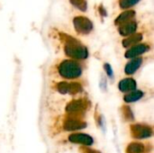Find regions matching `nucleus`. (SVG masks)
I'll use <instances>...</instances> for the list:
<instances>
[{
	"mask_svg": "<svg viewBox=\"0 0 154 153\" xmlns=\"http://www.w3.org/2000/svg\"><path fill=\"white\" fill-rule=\"evenodd\" d=\"M142 0H118V5L123 10L132 9V7L135 6Z\"/></svg>",
	"mask_w": 154,
	"mask_h": 153,
	"instance_id": "9d476101",
	"label": "nucleus"
},
{
	"mask_svg": "<svg viewBox=\"0 0 154 153\" xmlns=\"http://www.w3.org/2000/svg\"><path fill=\"white\" fill-rule=\"evenodd\" d=\"M143 38V35L142 32H135L128 37H126L124 41H123V45L125 47H129V46H134L136 44H138Z\"/></svg>",
	"mask_w": 154,
	"mask_h": 153,
	"instance_id": "0eeeda50",
	"label": "nucleus"
},
{
	"mask_svg": "<svg viewBox=\"0 0 154 153\" xmlns=\"http://www.w3.org/2000/svg\"><path fill=\"white\" fill-rule=\"evenodd\" d=\"M136 17V11L134 9H128L124 10L115 20V24L116 26H119L132 19H134Z\"/></svg>",
	"mask_w": 154,
	"mask_h": 153,
	"instance_id": "39448f33",
	"label": "nucleus"
},
{
	"mask_svg": "<svg viewBox=\"0 0 154 153\" xmlns=\"http://www.w3.org/2000/svg\"><path fill=\"white\" fill-rule=\"evenodd\" d=\"M65 50L66 53L72 57L77 59H85L88 57V50L87 49L76 39L68 36L67 41L65 44Z\"/></svg>",
	"mask_w": 154,
	"mask_h": 153,
	"instance_id": "f257e3e1",
	"label": "nucleus"
},
{
	"mask_svg": "<svg viewBox=\"0 0 154 153\" xmlns=\"http://www.w3.org/2000/svg\"><path fill=\"white\" fill-rule=\"evenodd\" d=\"M135 87V83L133 79H124L120 83V89L122 91L132 90Z\"/></svg>",
	"mask_w": 154,
	"mask_h": 153,
	"instance_id": "9b49d317",
	"label": "nucleus"
},
{
	"mask_svg": "<svg viewBox=\"0 0 154 153\" xmlns=\"http://www.w3.org/2000/svg\"><path fill=\"white\" fill-rule=\"evenodd\" d=\"M70 3L76 6L80 11H86L87 10V1L86 0H70Z\"/></svg>",
	"mask_w": 154,
	"mask_h": 153,
	"instance_id": "f8f14e48",
	"label": "nucleus"
},
{
	"mask_svg": "<svg viewBox=\"0 0 154 153\" xmlns=\"http://www.w3.org/2000/svg\"><path fill=\"white\" fill-rule=\"evenodd\" d=\"M149 50V45L143 43V44H136L133 47H131L130 50H128V51L125 53V57L126 58H135L144 52H146Z\"/></svg>",
	"mask_w": 154,
	"mask_h": 153,
	"instance_id": "423d86ee",
	"label": "nucleus"
},
{
	"mask_svg": "<svg viewBox=\"0 0 154 153\" xmlns=\"http://www.w3.org/2000/svg\"><path fill=\"white\" fill-rule=\"evenodd\" d=\"M60 72L65 78H77L81 74V68L74 61L67 60L60 65Z\"/></svg>",
	"mask_w": 154,
	"mask_h": 153,
	"instance_id": "f03ea898",
	"label": "nucleus"
},
{
	"mask_svg": "<svg viewBox=\"0 0 154 153\" xmlns=\"http://www.w3.org/2000/svg\"><path fill=\"white\" fill-rule=\"evenodd\" d=\"M138 25H139L138 21L135 18L132 19L130 21L119 25L118 26V32L122 36L128 37V36H130V35L136 32V31L138 29Z\"/></svg>",
	"mask_w": 154,
	"mask_h": 153,
	"instance_id": "20e7f679",
	"label": "nucleus"
},
{
	"mask_svg": "<svg viewBox=\"0 0 154 153\" xmlns=\"http://www.w3.org/2000/svg\"><path fill=\"white\" fill-rule=\"evenodd\" d=\"M70 141L72 142H80L83 144H87L89 145L93 142L92 139L89 136H87L85 134H76L70 137Z\"/></svg>",
	"mask_w": 154,
	"mask_h": 153,
	"instance_id": "1a4fd4ad",
	"label": "nucleus"
},
{
	"mask_svg": "<svg viewBox=\"0 0 154 153\" xmlns=\"http://www.w3.org/2000/svg\"><path fill=\"white\" fill-rule=\"evenodd\" d=\"M142 64V59L141 58H136L134 59L133 60H131L125 67V71L127 72V74H132L134 73L136 69H138V68L140 67V65Z\"/></svg>",
	"mask_w": 154,
	"mask_h": 153,
	"instance_id": "6e6552de",
	"label": "nucleus"
},
{
	"mask_svg": "<svg viewBox=\"0 0 154 153\" xmlns=\"http://www.w3.org/2000/svg\"><path fill=\"white\" fill-rule=\"evenodd\" d=\"M73 25L75 30L79 34H88L93 30L92 22L86 16L79 15L73 19Z\"/></svg>",
	"mask_w": 154,
	"mask_h": 153,
	"instance_id": "7ed1b4c3",
	"label": "nucleus"
},
{
	"mask_svg": "<svg viewBox=\"0 0 154 153\" xmlns=\"http://www.w3.org/2000/svg\"><path fill=\"white\" fill-rule=\"evenodd\" d=\"M142 96H143L142 92H134V93L129 94L127 96L125 97V99L128 102H133V101H135V100H138L139 98H141Z\"/></svg>",
	"mask_w": 154,
	"mask_h": 153,
	"instance_id": "ddd939ff",
	"label": "nucleus"
}]
</instances>
